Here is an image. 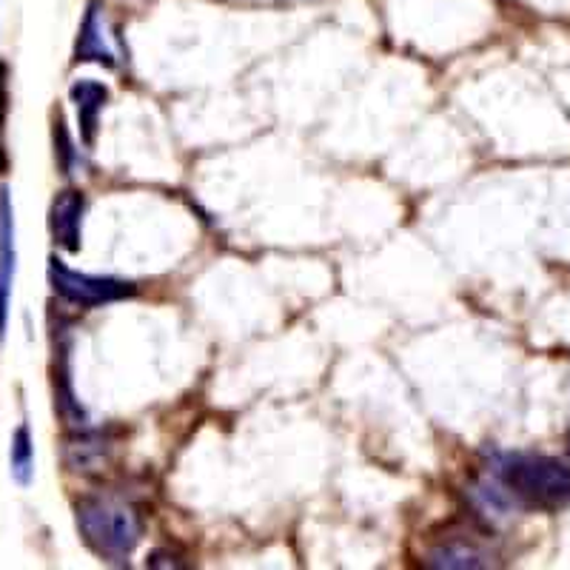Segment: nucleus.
<instances>
[{
  "label": "nucleus",
  "mask_w": 570,
  "mask_h": 570,
  "mask_svg": "<svg viewBox=\"0 0 570 570\" xmlns=\"http://www.w3.org/2000/svg\"><path fill=\"white\" fill-rule=\"evenodd\" d=\"M428 564H431V568H485L488 559L485 553L476 551L473 544L454 542L436 548V551L428 557Z\"/></svg>",
  "instance_id": "1a4fd4ad"
},
{
  "label": "nucleus",
  "mask_w": 570,
  "mask_h": 570,
  "mask_svg": "<svg viewBox=\"0 0 570 570\" xmlns=\"http://www.w3.org/2000/svg\"><path fill=\"white\" fill-rule=\"evenodd\" d=\"M86 200L80 191L66 188L52 200L49 208V232H52L55 243L66 252H80V223H83Z\"/></svg>",
  "instance_id": "39448f33"
},
{
  "label": "nucleus",
  "mask_w": 570,
  "mask_h": 570,
  "mask_svg": "<svg viewBox=\"0 0 570 570\" xmlns=\"http://www.w3.org/2000/svg\"><path fill=\"white\" fill-rule=\"evenodd\" d=\"M14 208L9 188H0V337L7 331L9 303H12V283H14Z\"/></svg>",
  "instance_id": "20e7f679"
},
{
  "label": "nucleus",
  "mask_w": 570,
  "mask_h": 570,
  "mask_svg": "<svg viewBox=\"0 0 570 570\" xmlns=\"http://www.w3.org/2000/svg\"><path fill=\"white\" fill-rule=\"evenodd\" d=\"M75 60H95V63L104 66H115V55L106 46L104 38V23H100V12L98 7L91 3L89 12H86L83 27H80V38H78V52H75Z\"/></svg>",
  "instance_id": "0eeeda50"
},
{
  "label": "nucleus",
  "mask_w": 570,
  "mask_h": 570,
  "mask_svg": "<svg viewBox=\"0 0 570 570\" xmlns=\"http://www.w3.org/2000/svg\"><path fill=\"white\" fill-rule=\"evenodd\" d=\"M7 111H9V91H7V66L0 60V175L7 171L9 157L3 149V129H7Z\"/></svg>",
  "instance_id": "9d476101"
},
{
  "label": "nucleus",
  "mask_w": 570,
  "mask_h": 570,
  "mask_svg": "<svg viewBox=\"0 0 570 570\" xmlns=\"http://www.w3.org/2000/svg\"><path fill=\"white\" fill-rule=\"evenodd\" d=\"M49 283H52L55 294L75 305H104V303H117V299L135 297V285L124 283V279L115 277H91V274L71 272L63 259L52 257L49 259Z\"/></svg>",
  "instance_id": "7ed1b4c3"
},
{
  "label": "nucleus",
  "mask_w": 570,
  "mask_h": 570,
  "mask_svg": "<svg viewBox=\"0 0 570 570\" xmlns=\"http://www.w3.org/2000/svg\"><path fill=\"white\" fill-rule=\"evenodd\" d=\"M69 95L75 106H78L83 140L91 146L95 142V129H98V115L109 104V89L104 83H95V80H78V83L71 86Z\"/></svg>",
  "instance_id": "423d86ee"
},
{
  "label": "nucleus",
  "mask_w": 570,
  "mask_h": 570,
  "mask_svg": "<svg viewBox=\"0 0 570 570\" xmlns=\"http://www.w3.org/2000/svg\"><path fill=\"white\" fill-rule=\"evenodd\" d=\"M9 462H12V476L18 485L27 488L35 476V445L27 425H20L12 434V448H9Z\"/></svg>",
  "instance_id": "6e6552de"
},
{
  "label": "nucleus",
  "mask_w": 570,
  "mask_h": 570,
  "mask_svg": "<svg viewBox=\"0 0 570 570\" xmlns=\"http://www.w3.org/2000/svg\"><path fill=\"white\" fill-rule=\"evenodd\" d=\"M75 513H78L80 537L100 559L126 562L135 553L142 537V522L135 508L117 499L89 497L80 499Z\"/></svg>",
  "instance_id": "f03ea898"
},
{
  "label": "nucleus",
  "mask_w": 570,
  "mask_h": 570,
  "mask_svg": "<svg viewBox=\"0 0 570 570\" xmlns=\"http://www.w3.org/2000/svg\"><path fill=\"white\" fill-rule=\"evenodd\" d=\"M493 499L533 511H559L570 502V468L539 454H508L493 465Z\"/></svg>",
  "instance_id": "f257e3e1"
}]
</instances>
